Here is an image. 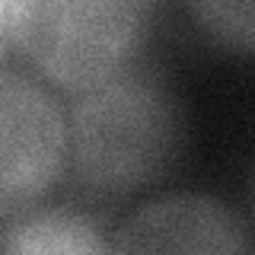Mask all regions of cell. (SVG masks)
Returning <instances> with one entry per match:
<instances>
[{
    "label": "cell",
    "instance_id": "1",
    "mask_svg": "<svg viewBox=\"0 0 255 255\" xmlns=\"http://www.w3.org/2000/svg\"><path fill=\"white\" fill-rule=\"evenodd\" d=\"M64 115L67 159L96 195H131L156 182L182 147L179 99L147 64H128L77 93Z\"/></svg>",
    "mask_w": 255,
    "mask_h": 255
},
{
    "label": "cell",
    "instance_id": "2",
    "mask_svg": "<svg viewBox=\"0 0 255 255\" xmlns=\"http://www.w3.org/2000/svg\"><path fill=\"white\" fill-rule=\"evenodd\" d=\"M147 13L137 0H19L3 26L38 74L83 93L134 64Z\"/></svg>",
    "mask_w": 255,
    "mask_h": 255
},
{
    "label": "cell",
    "instance_id": "3",
    "mask_svg": "<svg viewBox=\"0 0 255 255\" xmlns=\"http://www.w3.org/2000/svg\"><path fill=\"white\" fill-rule=\"evenodd\" d=\"M67 169V115L42 80L0 64V220L42 201Z\"/></svg>",
    "mask_w": 255,
    "mask_h": 255
},
{
    "label": "cell",
    "instance_id": "4",
    "mask_svg": "<svg viewBox=\"0 0 255 255\" xmlns=\"http://www.w3.org/2000/svg\"><path fill=\"white\" fill-rule=\"evenodd\" d=\"M109 255H252L249 230L227 201L201 191L153 198L109 239Z\"/></svg>",
    "mask_w": 255,
    "mask_h": 255
},
{
    "label": "cell",
    "instance_id": "5",
    "mask_svg": "<svg viewBox=\"0 0 255 255\" xmlns=\"http://www.w3.org/2000/svg\"><path fill=\"white\" fill-rule=\"evenodd\" d=\"M0 255H109V239L86 214L42 207L10 220L0 233Z\"/></svg>",
    "mask_w": 255,
    "mask_h": 255
},
{
    "label": "cell",
    "instance_id": "6",
    "mask_svg": "<svg viewBox=\"0 0 255 255\" xmlns=\"http://www.w3.org/2000/svg\"><path fill=\"white\" fill-rule=\"evenodd\" d=\"M191 16L201 22L214 38H220L223 45H233L239 51L252 48V19L255 6L249 0H223V3H191Z\"/></svg>",
    "mask_w": 255,
    "mask_h": 255
},
{
    "label": "cell",
    "instance_id": "7",
    "mask_svg": "<svg viewBox=\"0 0 255 255\" xmlns=\"http://www.w3.org/2000/svg\"><path fill=\"white\" fill-rule=\"evenodd\" d=\"M3 16H6V3H0V26H3Z\"/></svg>",
    "mask_w": 255,
    "mask_h": 255
}]
</instances>
